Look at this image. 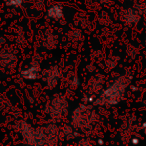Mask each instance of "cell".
Masks as SVG:
<instances>
[{
    "label": "cell",
    "mask_w": 146,
    "mask_h": 146,
    "mask_svg": "<svg viewBox=\"0 0 146 146\" xmlns=\"http://www.w3.org/2000/svg\"><path fill=\"white\" fill-rule=\"evenodd\" d=\"M126 87V81L123 77H120L117 79L111 86L107 88L103 92L101 96V99L105 103L108 104H115L121 99L122 95L124 93V89Z\"/></svg>",
    "instance_id": "6da1fadb"
},
{
    "label": "cell",
    "mask_w": 146,
    "mask_h": 146,
    "mask_svg": "<svg viewBox=\"0 0 146 146\" xmlns=\"http://www.w3.org/2000/svg\"><path fill=\"white\" fill-rule=\"evenodd\" d=\"M39 67L37 65H30L28 68L21 71V76L25 79H35L38 75Z\"/></svg>",
    "instance_id": "7a4b0ae2"
},
{
    "label": "cell",
    "mask_w": 146,
    "mask_h": 146,
    "mask_svg": "<svg viewBox=\"0 0 146 146\" xmlns=\"http://www.w3.org/2000/svg\"><path fill=\"white\" fill-rule=\"evenodd\" d=\"M48 17H50L51 19H55V20H58L61 17L63 16V11L62 7L60 5H53L52 7H50L47 12Z\"/></svg>",
    "instance_id": "3957f363"
},
{
    "label": "cell",
    "mask_w": 146,
    "mask_h": 146,
    "mask_svg": "<svg viewBox=\"0 0 146 146\" xmlns=\"http://www.w3.org/2000/svg\"><path fill=\"white\" fill-rule=\"evenodd\" d=\"M22 4V0H7V5L13 7H18Z\"/></svg>",
    "instance_id": "277c9868"
}]
</instances>
